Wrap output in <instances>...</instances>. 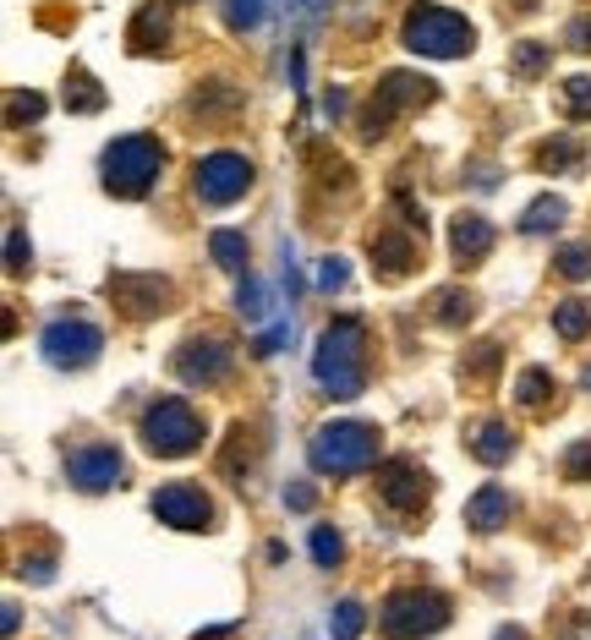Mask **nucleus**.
<instances>
[{
    "mask_svg": "<svg viewBox=\"0 0 591 640\" xmlns=\"http://www.w3.org/2000/svg\"><path fill=\"white\" fill-rule=\"evenodd\" d=\"M110 296L127 318H153V313H170V280L159 274H116L110 280Z\"/></svg>",
    "mask_w": 591,
    "mask_h": 640,
    "instance_id": "nucleus-12",
    "label": "nucleus"
},
{
    "mask_svg": "<svg viewBox=\"0 0 591 640\" xmlns=\"http://www.w3.org/2000/svg\"><path fill=\"white\" fill-rule=\"evenodd\" d=\"M132 50H159V39H164V6L159 0H148L143 11H138V22H132Z\"/></svg>",
    "mask_w": 591,
    "mask_h": 640,
    "instance_id": "nucleus-21",
    "label": "nucleus"
},
{
    "mask_svg": "<svg viewBox=\"0 0 591 640\" xmlns=\"http://www.w3.org/2000/svg\"><path fill=\"white\" fill-rule=\"evenodd\" d=\"M554 334H559V339H570V345H576V339H587V334H591V302H581V296L559 302V307H554Z\"/></svg>",
    "mask_w": 591,
    "mask_h": 640,
    "instance_id": "nucleus-19",
    "label": "nucleus"
},
{
    "mask_svg": "<svg viewBox=\"0 0 591 640\" xmlns=\"http://www.w3.org/2000/svg\"><path fill=\"white\" fill-rule=\"evenodd\" d=\"M66 105L88 116V110H99V105H105V94L94 88V77H88V72H72V77H66Z\"/></svg>",
    "mask_w": 591,
    "mask_h": 640,
    "instance_id": "nucleus-24",
    "label": "nucleus"
},
{
    "mask_svg": "<svg viewBox=\"0 0 591 640\" xmlns=\"http://www.w3.org/2000/svg\"><path fill=\"white\" fill-rule=\"evenodd\" d=\"M373 263H378L389 280H400V274L417 263V236H400V230L384 225V230L373 236Z\"/></svg>",
    "mask_w": 591,
    "mask_h": 640,
    "instance_id": "nucleus-17",
    "label": "nucleus"
},
{
    "mask_svg": "<svg viewBox=\"0 0 591 640\" xmlns=\"http://www.w3.org/2000/svg\"><path fill=\"white\" fill-rule=\"evenodd\" d=\"M378 625H384V636H389V640L439 636L443 625H449V603H443L439 592H422V586H411V592H395V597L384 603Z\"/></svg>",
    "mask_w": 591,
    "mask_h": 640,
    "instance_id": "nucleus-6",
    "label": "nucleus"
},
{
    "mask_svg": "<svg viewBox=\"0 0 591 640\" xmlns=\"http://www.w3.org/2000/svg\"><path fill=\"white\" fill-rule=\"evenodd\" d=\"M515 394H520V405H531V411H537V405L554 394V378H548L542 367H526V372H520V383H515Z\"/></svg>",
    "mask_w": 591,
    "mask_h": 640,
    "instance_id": "nucleus-26",
    "label": "nucleus"
},
{
    "mask_svg": "<svg viewBox=\"0 0 591 640\" xmlns=\"http://www.w3.org/2000/svg\"><path fill=\"white\" fill-rule=\"evenodd\" d=\"M559 105H565V116H591V77H570L565 88H559Z\"/></svg>",
    "mask_w": 591,
    "mask_h": 640,
    "instance_id": "nucleus-28",
    "label": "nucleus"
},
{
    "mask_svg": "<svg viewBox=\"0 0 591 640\" xmlns=\"http://www.w3.org/2000/svg\"><path fill=\"white\" fill-rule=\"evenodd\" d=\"M340 553H345V542H340V531H329V525H318V531H312V558H318L323 570H334V564H340Z\"/></svg>",
    "mask_w": 591,
    "mask_h": 640,
    "instance_id": "nucleus-29",
    "label": "nucleus"
},
{
    "mask_svg": "<svg viewBox=\"0 0 591 640\" xmlns=\"http://www.w3.org/2000/svg\"><path fill=\"white\" fill-rule=\"evenodd\" d=\"M362 625H367L362 603H340V608H334V619H329V636H334V640H356V636H362Z\"/></svg>",
    "mask_w": 591,
    "mask_h": 640,
    "instance_id": "nucleus-27",
    "label": "nucleus"
},
{
    "mask_svg": "<svg viewBox=\"0 0 591 640\" xmlns=\"http://www.w3.org/2000/svg\"><path fill=\"white\" fill-rule=\"evenodd\" d=\"M587 383H591V367H587Z\"/></svg>",
    "mask_w": 591,
    "mask_h": 640,
    "instance_id": "nucleus-42",
    "label": "nucleus"
},
{
    "mask_svg": "<svg viewBox=\"0 0 591 640\" xmlns=\"http://www.w3.org/2000/svg\"><path fill=\"white\" fill-rule=\"evenodd\" d=\"M428 94H433V83H428V77H406V72L384 77V88L373 94V105H367V116H362V138H384V132H389V121H395V116H406L411 105H428Z\"/></svg>",
    "mask_w": 591,
    "mask_h": 640,
    "instance_id": "nucleus-7",
    "label": "nucleus"
},
{
    "mask_svg": "<svg viewBox=\"0 0 591 640\" xmlns=\"http://www.w3.org/2000/svg\"><path fill=\"white\" fill-rule=\"evenodd\" d=\"M22 116H28V121H39V116H44V99H33V94H28V99H22V94H11V121H22Z\"/></svg>",
    "mask_w": 591,
    "mask_h": 640,
    "instance_id": "nucleus-36",
    "label": "nucleus"
},
{
    "mask_svg": "<svg viewBox=\"0 0 591 640\" xmlns=\"http://www.w3.org/2000/svg\"><path fill=\"white\" fill-rule=\"evenodd\" d=\"M465 318H471V296L443 291V296H439V323H465Z\"/></svg>",
    "mask_w": 591,
    "mask_h": 640,
    "instance_id": "nucleus-34",
    "label": "nucleus"
},
{
    "mask_svg": "<svg viewBox=\"0 0 591 640\" xmlns=\"http://www.w3.org/2000/svg\"><path fill=\"white\" fill-rule=\"evenodd\" d=\"M230 372V350L219 339H186L175 350V378L181 383H219Z\"/></svg>",
    "mask_w": 591,
    "mask_h": 640,
    "instance_id": "nucleus-13",
    "label": "nucleus"
},
{
    "mask_svg": "<svg viewBox=\"0 0 591 640\" xmlns=\"http://www.w3.org/2000/svg\"><path fill=\"white\" fill-rule=\"evenodd\" d=\"M236 307H241V318H247V323H264V318H269V313H275V302H269V285L247 274V285H241V296H236Z\"/></svg>",
    "mask_w": 591,
    "mask_h": 640,
    "instance_id": "nucleus-22",
    "label": "nucleus"
},
{
    "mask_svg": "<svg viewBox=\"0 0 591 640\" xmlns=\"http://www.w3.org/2000/svg\"><path fill=\"white\" fill-rule=\"evenodd\" d=\"M153 514L164 525H175V531H203L214 520V503H208V492L197 481H164L153 492Z\"/></svg>",
    "mask_w": 591,
    "mask_h": 640,
    "instance_id": "nucleus-10",
    "label": "nucleus"
},
{
    "mask_svg": "<svg viewBox=\"0 0 591 640\" xmlns=\"http://www.w3.org/2000/svg\"><path fill=\"white\" fill-rule=\"evenodd\" d=\"M159 170H164V149H159V138H148V132L116 138V143L105 149V160H99L105 192H116V197H143L148 186L159 181Z\"/></svg>",
    "mask_w": 591,
    "mask_h": 640,
    "instance_id": "nucleus-2",
    "label": "nucleus"
},
{
    "mask_svg": "<svg viewBox=\"0 0 591 640\" xmlns=\"http://www.w3.org/2000/svg\"><path fill=\"white\" fill-rule=\"evenodd\" d=\"M312 466L323 477H351V471H367L378 460V427L367 422H329L312 433Z\"/></svg>",
    "mask_w": 591,
    "mask_h": 640,
    "instance_id": "nucleus-3",
    "label": "nucleus"
},
{
    "mask_svg": "<svg viewBox=\"0 0 591 640\" xmlns=\"http://www.w3.org/2000/svg\"><path fill=\"white\" fill-rule=\"evenodd\" d=\"M378 492H384V503H389V509H400V514H417V509L428 503L433 481H428V471H417L411 460H395V466H384V481H378Z\"/></svg>",
    "mask_w": 591,
    "mask_h": 640,
    "instance_id": "nucleus-14",
    "label": "nucleus"
},
{
    "mask_svg": "<svg viewBox=\"0 0 591 640\" xmlns=\"http://www.w3.org/2000/svg\"><path fill=\"white\" fill-rule=\"evenodd\" d=\"M39 345H44V361H50V367H88V361H99L105 334H99L88 318H55L44 328Z\"/></svg>",
    "mask_w": 591,
    "mask_h": 640,
    "instance_id": "nucleus-8",
    "label": "nucleus"
},
{
    "mask_svg": "<svg viewBox=\"0 0 591 640\" xmlns=\"http://www.w3.org/2000/svg\"><path fill=\"white\" fill-rule=\"evenodd\" d=\"M565 44H570V50H591V17H576V22H570Z\"/></svg>",
    "mask_w": 591,
    "mask_h": 640,
    "instance_id": "nucleus-38",
    "label": "nucleus"
},
{
    "mask_svg": "<svg viewBox=\"0 0 591 640\" xmlns=\"http://www.w3.org/2000/svg\"><path fill=\"white\" fill-rule=\"evenodd\" d=\"M6 258H11V263H6L11 274H22V269H28V252H22V230H17V225H11V236H6Z\"/></svg>",
    "mask_w": 591,
    "mask_h": 640,
    "instance_id": "nucleus-37",
    "label": "nucleus"
},
{
    "mask_svg": "<svg viewBox=\"0 0 591 640\" xmlns=\"http://www.w3.org/2000/svg\"><path fill=\"white\" fill-rule=\"evenodd\" d=\"M537 160L548 164V170H570V164H581V143H576V138H559V143H548Z\"/></svg>",
    "mask_w": 591,
    "mask_h": 640,
    "instance_id": "nucleus-31",
    "label": "nucleus"
},
{
    "mask_svg": "<svg viewBox=\"0 0 591 640\" xmlns=\"http://www.w3.org/2000/svg\"><path fill=\"white\" fill-rule=\"evenodd\" d=\"M548 61H554V44H537V39L515 44V77H542Z\"/></svg>",
    "mask_w": 591,
    "mask_h": 640,
    "instance_id": "nucleus-23",
    "label": "nucleus"
},
{
    "mask_svg": "<svg viewBox=\"0 0 591 640\" xmlns=\"http://www.w3.org/2000/svg\"><path fill=\"white\" fill-rule=\"evenodd\" d=\"M554 263H559V274H565V280H587V274H591V247H565Z\"/></svg>",
    "mask_w": 591,
    "mask_h": 640,
    "instance_id": "nucleus-32",
    "label": "nucleus"
},
{
    "mask_svg": "<svg viewBox=\"0 0 591 640\" xmlns=\"http://www.w3.org/2000/svg\"><path fill=\"white\" fill-rule=\"evenodd\" d=\"M264 6H269V0H225V17H230L236 33H247V28L264 22Z\"/></svg>",
    "mask_w": 591,
    "mask_h": 640,
    "instance_id": "nucleus-30",
    "label": "nucleus"
},
{
    "mask_svg": "<svg viewBox=\"0 0 591 640\" xmlns=\"http://www.w3.org/2000/svg\"><path fill=\"white\" fill-rule=\"evenodd\" d=\"M471 455H476L482 466H504V460L515 455V433H509L504 422H482V427L471 433Z\"/></svg>",
    "mask_w": 591,
    "mask_h": 640,
    "instance_id": "nucleus-18",
    "label": "nucleus"
},
{
    "mask_svg": "<svg viewBox=\"0 0 591 640\" xmlns=\"http://www.w3.org/2000/svg\"><path fill=\"white\" fill-rule=\"evenodd\" d=\"M406 50L417 55H433V61H449V55H465L471 50V22L449 6H433V0H417L406 11V28H400Z\"/></svg>",
    "mask_w": 591,
    "mask_h": 640,
    "instance_id": "nucleus-4",
    "label": "nucleus"
},
{
    "mask_svg": "<svg viewBox=\"0 0 591 640\" xmlns=\"http://www.w3.org/2000/svg\"><path fill=\"white\" fill-rule=\"evenodd\" d=\"M559 219H565V203H559V197H537V203L526 208L520 230H531V236H537V230H554Z\"/></svg>",
    "mask_w": 591,
    "mask_h": 640,
    "instance_id": "nucleus-25",
    "label": "nucleus"
},
{
    "mask_svg": "<svg viewBox=\"0 0 591 640\" xmlns=\"http://www.w3.org/2000/svg\"><path fill=\"white\" fill-rule=\"evenodd\" d=\"M449 241H454V258H460V263H482V258L493 252V225H487L482 214H460V219L449 225Z\"/></svg>",
    "mask_w": 591,
    "mask_h": 640,
    "instance_id": "nucleus-16",
    "label": "nucleus"
},
{
    "mask_svg": "<svg viewBox=\"0 0 591 640\" xmlns=\"http://www.w3.org/2000/svg\"><path fill=\"white\" fill-rule=\"evenodd\" d=\"M312 372H318V383L334 400H356L362 394V383H367V328H362V318H334L323 328Z\"/></svg>",
    "mask_w": 591,
    "mask_h": 640,
    "instance_id": "nucleus-1",
    "label": "nucleus"
},
{
    "mask_svg": "<svg viewBox=\"0 0 591 640\" xmlns=\"http://www.w3.org/2000/svg\"><path fill=\"white\" fill-rule=\"evenodd\" d=\"M121 471H127V466H121L116 444H83V449L66 455V477H72V487H83V492H105V487H116Z\"/></svg>",
    "mask_w": 591,
    "mask_h": 640,
    "instance_id": "nucleus-11",
    "label": "nucleus"
},
{
    "mask_svg": "<svg viewBox=\"0 0 591 640\" xmlns=\"http://www.w3.org/2000/svg\"><path fill=\"white\" fill-rule=\"evenodd\" d=\"M208 252H214V263H219L225 274H241V269H247V236H241V230H214V236H208Z\"/></svg>",
    "mask_w": 591,
    "mask_h": 640,
    "instance_id": "nucleus-20",
    "label": "nucleus"
},
{
    "mask_svg": "<svg viewBox=\"0 0 591 640\" xmlns=\"http://www.w3.org/2000/svg\"><path fill=\"white\" fill-rule=\"evenodd\" d=\"M143 444L153 455H164V460H181V455H192L197 444H203V422H197V411L186 405V400H159V405H148L143 416Z\"/></svg>",
    "mask_w": 591,
    "mask_h": 640,
    "instance_id": "nucleus-5",
    "label": "nucleus"
},
{
    "mask_svg": "<svg viewBox=\"0 0 591 640\" xmlns=\"http://www.w3.org/2000/svg\"><path fill=\"white\" fill-rule=\"evenodd\" d=\"M351 280V269H345V258H323V269H318V285L323 291H340Z\"/></svg>",
    "mask_w": 591,
    "mask_h": 640,
    "instance_id": "nucleus-35",
    "label": "nucleus"
},
{
    "mask_svg": "<svg viewBox=\"0 0 591 640\" xmlns=\"http://www.w3.org/2000/svg\"><path fill=\"white\" fill-rule=\"evenodd\" d=\"M323 110H329V116H340V110H345V94H340V88H329V94H323Z\"/></svg>",
    "mask_w": 591,
    "mask_h": 640,
    "instance_id": "nucleus-40",
    "label": "nucleus"
},
{
    "mask_svg": "<svg viewBox=\"0 0 591 640\" xmlns=\"http://www.w3.org/2000/svg\"><path fill=\"white\" fill-rule=\"evenodd\" d=\"M247 192H252V164L241 160V154L219 149V154L197 160V197H203L208 208H225V203H236V197H247Z\"/></svg>",
    "mask_w": 591,
    "mask_h": 640,
    "instance_id": "nucleus-9",
    "label": "nucleus"
},
{
    "mask_svg": "<svg viewBox=\"0 0 591 640\" xmlns=\"http://www.w3.org/2000/svg\"><path fill=\"white\" fill-rule=\"evenodd\" d=\"M312 498H318L312 487H286V503H291V509H312Z\"/></svg>",
    "mask_w": 591,
    "mask_h": 640,
    "instance_id": "nucleus-39",
    "label": "nucleus"
},
{
    "mask_svg": "<svg viewBox=\"0 0 591 640\" xmlns=\"http://www.w3.org/2000/svg\"><path fill=\"white\" fill-rule=\"evenodd\" d=\"M565 477H570V481H591V438H581V444L565 455Z\"/></svg>",
    "mask_w": 591,
    "mask_h": 640,
    "instance_id": "nucleus-33",
    "label": "nucleus"
},
{
    "mask_svg": "<svg viewBox=\"0 0 591 640\" xmlns=\"http://www.w3.org/2000/svg\"><path fill=\"white\" fill-rule=\"evenodd\" d=\"M493 640H526V630H498Z\"/></svg>",
    "mask_w": 591,
    "mask_h": 640,
    "instance_id": "nucleus-41",
    "label": "nucleus"
},
{
    "mask_svg": "<svg viewBox=\"0 0 591 640\" xmlns=\"http://www.w3.org/2000/svg\"><path fill=\"white\" fill-rule=\"evenodd\" d=\"M509 509H515V498H509L498 481H487V487L471 492V503H465V525H471V531H498V525H509Z\"/></svg>",
    "mask_w": 591,
    "mask_h": 640,
    "instance_id": "nucleus-15",
    "label": "nucleus"
}]
</instances>
